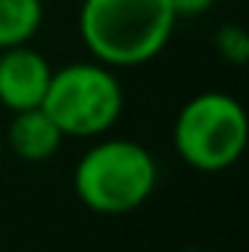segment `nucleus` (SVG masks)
<instances>
[{
    "label": "nucleus",
    "mask_w": 249,
    "mask_h": 252,
    "mask_svg": "<svg viewBox=\"0 0 249 252\" xmlns=\"http://www.w3.org/2000/svg\"><path fill=\"white\" fill-rule=\"evenodd\" d=\"M185 252H202V250H185Z\"/></svg>",
    "instance_id": "11"
},
{
    "label": "nucleus",
    "mask_w": 249,
    "mask_h": 252,
    "mask_svg": "<svg viewBox=\"0 0 249 252\" xmlns=\"http://www.w3.org/2000/svg\"><path fill=\"white\" fill-rule=\"evenodd\" d=\"M211 3H214V0H170L176 18H196V15H202V12H208Z\"/></svg>",
    "instance_id": "9"
},
{
    "label": "nucleus",
    "mask_w": 249,
    "mask_h": 252,
    "mask_svg": "<svg viewBox=\"0 0 249 252\" xmlns=\"http://www.w3.org/2000/svg\"><path fill=\"white\" fill-rule=\"evenodd\" d=\"M41 109L70 138H94L118 124L124 88L103 62H73L50 73Z\"/></svg>",
    "instance_id": "4"
},
{
    "label": "nucleus",
    "mask_w": 249,
    "mask_h": 252,
    "mask_svg": "<svg viewBox=\"0 0 249 252\" xmlns=\"http://www.w3.org/2000/svg\"><path fill=\"white\" fill-rule=\"evenodd\" d=\"M158 185V167L147 147L126 138L94 144L73 167L76 199L97 214H129Z\"/></svg>",
    "instance_id": "2"
},
{
    "label": "nucleus",
    "mask_w": 249,
    "mask_h": 252,
    "mask_svg": "<svg viewBox=\"0 0 249 252\" xmlns=\"http://www.w3.org/2000/svg\"><path fill=\"white\" fill-rule=\"evenodd\" d=\"M44 21L41 0H0V50L27 44Z\"/></svg>",
    "instance_id": "7"
},
{
    "label": "nucleus",
    "mask_w": 249,
    "mask_h": 252,
    "mask_svg": "<svg viewBox=\"0 0 249 252\" xmlns=\"http://www.w3.org/2000/svg\"><path fill=\"white\" fill-rule=\"evenodd\" d=\"M0 153H3V135H0Z\"/></svg>",
    "instance_id": "10"
},
{
    "label": "nucleus",
    "mask_w": 249,
    "mask_h": 252,
    "mask_svg": "<svg viewBox=\"0 0 249 252\" xmlns=\"http://www.w3.org/2000/svg\"><path fill=\"white\" fill-rule=\"evenodd\" d=\"M62 138H64L62 129L53 124V118L41 106L15 112L12 124L6 129L9 147L24 161H47V158H53L56 150L62 147Z\"/></svg>",
    "instance_id": "6"
},
{
    "label": "nucleus",
    "mask_w": 249,
    "mask_h": 252,
    "mask_svg": "<svg viewBox=\"0 0 249 252\" xmlns=\"http://www.w3.org/2000/svg\"><path fill=\"white\" fill-rule=\"evenodd\" d=\"M214 47L229 64L249 62V35L241 24H220L214 32Z\"/></svg>",
    "instance_id": "8"
},
{
    "label": "nucleus",
    "mask_w": 249,
    "mask_h": 252,
    "mask_svg": "<svg viewBox=\"0 0 249 252\" xmlns=\"http://www.w3.org/2000/svg\"><path fill=\"white\" fill-rule=\"evenodd\" d=\"M50 73L53 67L47 64V59L27 44L0 50V103L12 112L41 106L50 85Z\"/></svg>",
    "instance_id": "5"
},
{
    "label": "nucleus",
    "mask_w": 249,
    "mask_h": 252,
    "mask_svg": "<svg viewBox=\"0 0 249 252\" xmlns=\"http://www.w3.org/2000/svg\"><path fill=\"white\" fill-rule=\"evenodd\" d=\"M249 121L244 106L223 91H205L190 97L176 124L173 147L187 167L199 173L229 170L247 150Z\"/></svg>",
    "instance_id": "3"
},
{
    "label": "nucleus",
    "mask_w": 249,
    "mask_h": 252,
    "mask_svg": "<svg viewBox=\"0 0 249 252\" xmlns=\"http://www.w3.org/2000/svg\"><path fill=\"white\" fill-rule=\"evenodd\" d=\"M176 21L170 0H85L79 35L97 62L135 67L167 47Z\"/></svg>",
    "instance_id": "1"
}]
</instances>
